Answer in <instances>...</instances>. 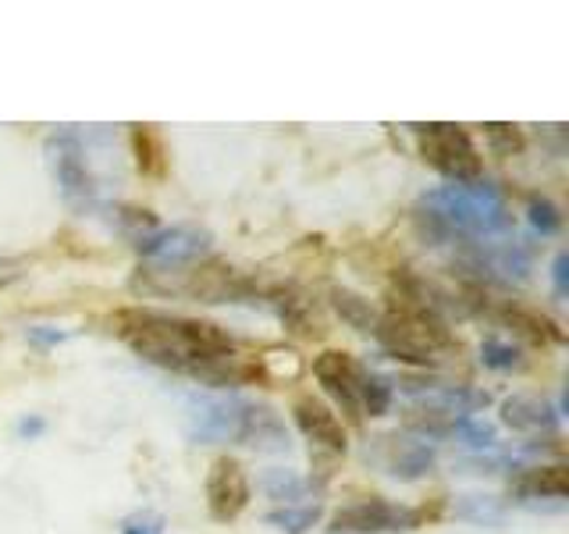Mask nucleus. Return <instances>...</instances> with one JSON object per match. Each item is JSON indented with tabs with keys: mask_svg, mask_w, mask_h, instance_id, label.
Listing matches in <instances>:
<instances>
[{
	"mask_svg": "<svg viewBox=\"0 0 569 534\" xmlns=\"http://www.w3.org/2000/svg\"><path fill=\"white\" fill-rule=\"evenodd\" d=\"M263 492L271 495V498H278V503H284V506H292L296 498H302V492H307V481H302L296 471H267L263 474Z\"/></svg>",
	"mask_w": 569,
	"mask_h": 534,
	"instance_id": "20",
	"label": "nucleus"
},
{
	"mask_svg": "<svg viewBox=\"0 0 569 534\" xmlns=\"http://www.w3.org/2000/svg\"><path fill=\"white\" fill-rule=\"evenodd\" d=\"M566 264H569V257L559 254V257H556V293H559V296L566 293Z\"/></svg>",
	"mask_w": 569,
	"mask_h": 534,
	"instance_id": "27",
	"label": "nucleus"
},
{
	"mask_svg": "<svg viewBox=\"0 0 569 534\" xmlns=\"http://www.w3.org/2000/svg\"><path fill=\"white\" fill-rule=\"evenodd\" d=\"M502 320L509 328H516L523 338L530 343H562V328L556 325L551 317H545L541 310H530V307H520V303H509L502 307Z\"/></svg>",
	"mask_w": 569,
	"mask_h": 534,
	"instance_id": "13",
	"label": "nucleus"
},
{
	"mask_svg": "<svg viewBox=\"0 0 569 534\" xmlns=\"http://www.w3.org/2000/svg\"><path fill=\"white\" fill-rule=\"evenodd\" d=\"M388 406H391V382L363 370V378H360V414L381 417Z\"/></svg>",
	"mask_w": 569,
	"mask_h": 534,
	"instance_id": "21",
	"label": "nucleus"
},
{
	"mask_svg": "<svg viewBox=\"0 0 569 534\" xmlns=\"http://www.w3.org/2000/svg\"><path fill=\"white\" fill-rule=\"evenodd\" d=\"M249 506V477L236 459H213L207 474V510L213 521H236V516Z\"/></svg>",
	"mask_w": 569,
	"mask_h": 534,
	"instance_id": "8",
	"label": "nucleus"
},
{
	"mask_svg": "<svg viewBox=\"0 0 569 534\" xmlns=\"http://www.w3.org/2000/svg\"><path fill=\"white\" fill-rule=\"evenodd\" d=\"M249 399L239 396H207L189 406V438L200 445L239 442L246 427Z\"/></svg>",
	"mask_w": 569,
	"mask_h": 534,
	"instance_id": "4",
	"label": "nucleus"
},
{
	"mask_svg": "<svg viewBox=\"0 0 569 534\" xmlns=\"http://www.w3.org/2000/svg\"><path fill=\"white\" fill-rule=\"evenodd\" d=\"M417 524L413 510H402L396 503H385V498H367V503H352L342 506L331 516L335 531H349V534H385V531H409Z\"/></svg>",
	"mask_w": 569,
	"mask_h": 534,
	"instance_id": "7",
	"label": "nucleus"
},
{
	"mask_svg": "<svg viewBox=\"0 0 569 534\" xmlns=\"http://www.w3.org/2000/svg\"><path fill=\"white\" fill-rule=\"evenodd\" d=\"M313 378L320 382V388L342 406V414H349L352 421H360V378H363V367L352 360L349 353H338L328 349L320 353L313 360Z\"/></svg>",
	"mask_w": 569,
	"mask_h": 534,
	"instance_id": "6",
	"label": "nucleus"
},
{
	"mask_svg": "<svg viewBox=\"0 0 569 534\" xmlns=\"http://www.w3.org/2000/svg\"><path fill=\"white\" fill-rule=\"evenodd\" d=\"M512 488L523 498H566V467L562 463H548V467H530L512 481Z\"/></svg>",
	"mask_w": 569,
	"mask_h": 534,
	"instance_id": "14",
	"label": "nucleus"
},
{
	"mask_svg": "<svg viewBox=\"0 0 569 534\" xmlns=\"http://www.w3.org/2000/svg\"><path fill=\"white\" fill-rule=\"evenodd\" d=\"M132 147H136V165L142 175L164 178L168 150H164V139H160V132L153 129V125H132Z\"/></svg>",
	"mask_w": 569,
	"mask_h": 534,
	"instance_id": "16",
	"label": "nucleus"
},
{
	"mask_svg": "<svg viewBox=\"0 0 569 534\" xmlns=\"http://www.w3.org/2000/svg\"><path fill=\"white\" fill-rule=\"evenodd\" d=\"M485 139H488V147L502 157H512L523 150V132L516 129V125H498V121L485 125Z\"/></svg>",
	"mask_w": 569,
	"mask_h": 534,
	"instance_id": "24",
	"label": "nucleus"
},
{
	"mask_svg": "<svg viewBox=\"0 0 569 534\" xmlns=\"http://www.w3.org/2000/svg\"><path fill=\"white\" fill-rule=\"evenodd\" d=\"M292 414H296L299 432L310 438V445H317V449H325L331 456L346 453V427L328 403H320L317 396H299Z\"/></svg>",
	"mask_w": 569,
	"mask_h": 534,
	"instance_id": "9",
	"label": "nucleus"
},
{
	"mask_svg": "<svg viewBox=\"0 0 569 534\" xmlns=\"http://www.w3.org/2000/svg\"><path fill=\"white\" fill-rule=\"evenodd\" d=\"M111 325L124 346L157 367L182 370L210 385H239L263 378L260 364H242L231 335L210 325V320L132 307L118 310Z\"/></svg>",
	"mask_w": 569,
	"mask_h": 534,
	"instance_id": "1",
	"label": "nucleus"
},
{
	"mask_svg": "<svg viewBox=\"0 0 569 534\" xmlns=\"http://www.w3.org/2000/svg\"><path fill=\"white\" fill-rule=\"evenodd\" d=\"M124 534H160V527H147V531H139L136 524H129V527H124Z\"/></svg>",
	"mask_w": 569,
	"mask_h": 534,
	"instance_id": "28",
	"label": "nucleus"
},
{
	"mask_svg": "<svg viewBox=\"0 0 569 534\" xmlns=\"http://www.w3.org/2000/svg\"><path fill=\"white\" fill-rule=\"evenodd\" d=\"M456 516L459 521H470L477 527H498L502 524V503H498L495 495H462L459 503H456Z\"/></svg>",
	"mask_w": 569,
	"mask_h": 534,
	"instance_id": "19",
	"label": "nucleus"
},
{
	"mask_svg": "<svg viewBox=\"0 0 569 534\" xmlns=\"http://www.w3.org/2000/svg\"><path fill=\"white\" fill-rule=\"evenodd\" d=\"M502 424H509L512 432L541 435V432H551V427L559 424V414L545 399L523 396V392H520V396H509L502 403Z\"/></svg>",
	"mask_w": 569,
	"mask_h": 534,
	"instance_id": "12",
	"label": "nucleus"
},
{
	"mask_svg": "<svg viewBox=\"0 0 569 534\" xmlns=\"http://www.w3.org/2000/svg\"><path fill=\"white\" fill-rule=\"evenodd\" d=\"M530 221L541 236H556V231L562 228V214L556 204L545 200V196H530Z\"/></svg>",
	"mask_w": 569,
	"mask_h": 534,
	"instance_id": "25",
	"label": "nucleus"
},
{
	"mask_svg": "<svg viewBox=\"0 0 569 534\" xmlns=\"http://www.w3.org/2000/svg\"><path fill=\"white\" fill-rule=\"evenodd\" d=\"M317 516H320L317 506H284V510L267 513V524H274L278 531H289V534H302L317 524Z\"/></svg>",
	"mask_w": 569,
	"mask_h": 534,
	"instance_id": "22",
	"label": "nucleus"
},
{
	"mask_svg": "<svg viewBox=\"0 0 569 534\" xmlns=\"http://www.w3.org/2000/svg\"><path fill=\"white\" fill-rule=\"evenodd\" d=\"M47 154H50L53 178H58V186H61V196L68 204L86 207L89 200H93L97 186H93V175H89L82 142L71 132H58V136L47 139Z\"/></svg>",
	"mask_w": 569,
	"mask_h": 534,
	"instance_id": "5",
	"label": "nucleus"
},
{
	"mask_svg": "<svg viewBox=\"0 0 569 534\" xmlns=\"http://www.w3.org/2000/svg\"><path fill=\"white\" fill-rule=\"evenodd\" d=\"M210 236L200 228H171V231H153V236H142L139 239V254L160 260V264H171V267H182L189 260H196L200 254H207Z\"/></svg>",
	"mask_w": 569,
	"mask_h": 534,
	"instance_id": "10",
	"label": "nucleus"
},
{
	"mask_svg": "<svg viewBox=\"0 0 569 534\" xmlns=\"http://www.w3.org/2000/svg\"><path fill=\"white\" fill-rule=\"evenodd\" d=\"M331 307L335 314L346 320L349 328L356 332H370L378 328V310L370 307V299H363L360 293H352V289H342V285H335L331 289Z\"/></svg>",
	"mask_w": 569,
	"mask_h": 534,
	"instance_id": "17",
	"label": "nucleus"
},
{
	"mask_svg": "<svg viewBox=\"0 0 569 534\" xmlns=\"http://www.w3.org/2000/svg\"><path fill=\"white\" fill-rule=\"evenodd\" d=\"M391 442V474L402 481H417L423 474H431L435 467V453L420 442H406V438H388Z\"/></svg>",
	"mask_w": 569,
	"mask_h": 534,
	"instance_id": "15",
	"label": "nucleus"
},
{
	"mask_svg": "<svg viewBox=\"0 0 569 534\" xmlns=\"http://www.w3.org/2000/svg\"><path fill=\"white\" fill-rule=\"evenodd\" d=\"M40 427H43L40 421H32V424L26 421V424H22V435H36V432H40Z\"/></svg>",
	"mask_w": 569,
	"mask_h": 534,
	"instance_id": "29",
	"label": "nucleus"
},
{
	"mask_svg": "<svg viewBox=\"0 0 569 534\" xmlns=\"http://www.w3.org/2000/svg\"><path fill=\"white\" fill-rule=\"evenodd\" d=\"M406 427L409 432H420L427 438H445V435H452L456 432V414H449L445 406H435V403H423V406H413V409H406Z\"/></svg>",
	"mask_w": 569,
	"mask_h": 534,
	"instance_id": "18",
	"label": "nucleus"
},
{
	"mask_svg": "<svg viewBox=\"0 0 569 534\" xmlns=\"http://www.w3.org/2000/svg\"><path fill=\"white\" fill-rule=\"evenodd\" d=\"M373 338L381 343V349L388 356L406 364H438L445 353H449L452 332L441 320V314L420 307V303L406 299V296H391V307L385 317H378V328H373Z\"/></svg>",
	"mask_w": 569,
	"mask_h": 534,
	"instance_id": "2",
	"label": "nucleus"
},
{
	"mask_svg": "<svg viewBox=\"0 0 569 534\" xmlns=\"http://www.w3.org/2000/svg\"><path fill=\"white\" fill-rule=\"evenodd\" d=\"M456 432L467 438L470 445H491L495 442V427L491 424H480V421H473V417H459L456 421ZM452 432V435H456Z\"/></svg>",
	"mask_w": 569,
	"mask_h": 534,
	"instance_id": "26",
	"label": "nucleus"
},
{
	"mask_svg": "<svg viewBox=\"0 0 569 534\" xmlns=\"http://www.w3.org/2000/svg\"><path fill=\"white\" fill-rule=\"evenodd\" d=\"M420 154L435 171H441L456 186H473L480 182V154L473 139L459 129V125H420L417 129Z\"/></svg>",
	"mask_w": 569,
	"mask_h": 534,
	"instance_id": "3",
	"label": "nucleus"
},
{
	"mask_svg": "<svg viewBox=\"0 0 569 534\" xmlns=\"http://www.w3.org/2000/svg\"><path fill=\"white\" fill-rule=\"evenodd\" d=\"M242 445L260 453H284L289 449V432H284V421L274 414L271 406L249 403L246 406V427H242Z\"/></svg>",
	"mask_w": 569,
	"mask_h": 534,
	"instance_id": "11",
	"label": "nucleus"
},
{
	"mask_svg": "<svg viewBox=\"0 0 569 534\" xmlns=\"http://www.w3.org/2000/svg\"><path fill=\"white\" fill-rule=\"evenodd\" d=\"M480 360H485V367H491V370L523 367L520 349H516L512 343H502V338H485V343H480Z\"/></svg>",
	"mask_w": 569,
	"mask_h": 534,
	"instance_id": "23",
	"label": "nucleus"
}]
</instances>
